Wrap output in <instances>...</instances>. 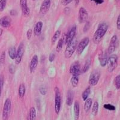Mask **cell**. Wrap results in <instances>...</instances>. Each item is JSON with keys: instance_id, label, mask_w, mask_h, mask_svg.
<instances>
[{"instance_id": "cell-47", "label": "cell", "mask_w": 120, "mask_h": 120, "mask_svg": "<svg viewBox=\"0 0 120 120\" xmlns=\"http://www.w3.org/2000/svg\"><path fill=\"white\" fill-rule=\"evenodd\" d=\"M33 1H36V0H33Z\"/></svg>"}, {"instance_id": "cell-9", "label": "cell", "mask_w": 120, "mask_h": 120, "mask_svg": "<svg viewBox=\"0 0 120 120\" xmlns=\"http://www.w3.org/2000/svg\"><path fill=\"white\" fill-rule=\"evenodd\" d=\"M100 78V73L98 71H94L91 73L89 78V83L91 86H95L98 83Z\"/></svg>"}, {"instance_id": "cell-13", "label": "cell", "mask_w": 120, "mask_h": 120, "mask_svg": "<svg viewBox=\"0 0 120 120\" xmlns=\"http://www.w3.org/2000/svg\"><path fill=\"white\" fill-rule=\"evenodd\" d=\"M76 26H73L71 28V30H70L68 34L66 35V44L68 45V44L70 43L75 38V36L76 35Z\"/></svg>"}, {"instance_id": "cell-12", "label": "cell", "mask_w": 120, "mask_h": 120, "mask_svg": "<svg viewBox=\"0 0 120 120\" xmlns=\"http://www.w3.org/2000/svg\"><path fill=\"white\" fill-rule=\"evenodd\" d=\"M51 0H44L40 6V13L41 15H45L49 10L51 7Z\"/></svg>"}, {"instance_id": "cell-5", "label": "cell", "mask_w": 120, "mask_h": 120, "mask_svg": "<svg viewBox=\"0 0 120 120\" xmlns=\"http://www.w3.org/2000/svg\"><path fill=\"white\" fill-rule=\"evenodd\" d=\"M55 111L56 114L60 113L61 109V97L58 88L56 87L55 88Z\"/></svg>"}, {"instance_id": "cell-45", "label": "cell", "mask_w": 120, "mask_h": 120, "mask_svg": "<svg viewBox=\"0 0 120 120\" xmlns=\"http://www.w3.org/2000/svg\"><path fill=\"white\" fill-rule=\"evenodd\" d=\"M3 30H2L1 28H0V37H1V35L3 34Z\"/></svg>"}, {"instance_id": "cell-17", "label": "cell", "mask_w": 120, "mask_h": 120, "mask_svg": "<svg viewBox=\"0 0 120 120\" xmlns=\"http://www.w3.org/2000/svg\"><path fill=\"white\" fill-rule=\"evenodd\" d=\"M108 53L106 52H102L98 56V60L100 61V64L101 67H105L107 64L108 62Z\"/></svg>"}, {"instance_id": "cell-6", "label": "cell", "mask_w": 120, "mask_h": 120, "mask_svg": "<svg viewBox=\"0 0 120 120\" xmlns=\"http://www.w3.org/2000/svg\"><path fill=\"white\" fill-rule=\"evenodd\" d=\"M23 53H24V45H23V43H21L18 48L16 55V58H15V63L16 65H18L21 63Z\"/></svg>"}, {"instance_id": "cell-30", "label": "cell", "mask_w": 120, "mask_h": 120, "mask_svg": "<svg viewBox=\"0 0 120 120\" xmlns=\"http://www.w3.org/2000/svg\"><path fill=\"white\" fill-rule=\"evenodd\" d=\"M91 60H87L85 63V65L83 66V70H82V72L83 73H86V71L88 70V69L90 68V66H91Z\"/></svg>"}, {"instance_id": "cell-38", "label": "cell", "mask_w": 120, "mask_h": 120, "mask_svg": "<svg viewBox=\"0 0 120 120\" xmlns=\"http://www.w3.org/2000/svg\"><path fill=\"white\" fill-rule=\"evenodd\" d=\"M39 91H40V94H42V95H43V96L46 94V92H47L46 89L45 88V87H43V86H42V87L40 88L39 90Z\"/></svg>"}, {"instance_id": "cell-10", "label": "cell", "mask_w": 120, "mask_h": 120, "mask_svg": "<svg viewBox=\"0 0 120 120\" xmlns=\"http://www.w3.org/2000/svg\"><path fill=\"white\" fill-rule=\"evenodd\" d=\"M88 17L86 10L83 7H81L79 10V14H78V20L79 23H83L86 22Z\"/></svg>"}, {"instance_id": "cell-11", "label": "cell", "mask_w": 120, "mask_h": 120, "mask_svg": "<svg viewBox=\"0 0 120 120\" xmlns=\"http://www.w3.org/2000/svg\"><path fill=\"white\" fill-rule=\"evenodd\" d=\"M118 41V37L116 35H113L111 39V41L109 43V48L108 49V53L112 54L115 51L116 47V44Z\"/></svg>"}, {"instance_id": "cell-31", "label": "cell", "mask_w": 120, "mask_h": 120, "mask_svg": "<svg viewBox=\"0 0 120 120\" xmlns=\"http://www.w3.org/2000/svg\"><path fill=\"white\" fill-rule=\"evenodd\" d=\"M114 84L117 90H119L120 88V75H118L117 76H116V78H115Z\"/></svg>"}, {"instance_id": "cell-46", "label": "cell", "mask_w": 120, "mask_h": 120, "mask_svg": "<svg viewBox=\"0 0 120 120\" xmlns=\"http://www.w3.org/2000/svg\"><path fill=\"white\" fill-rule=\"evenodd\" d=\"M79 1H80V0H75V3H76V5H78V3H79Z\"/></svg>"}, {"instance_id": "cell-44", "label": "cell", "mask_w": 120, "mask_h": 120, "mask_svg": "<svg viewBox=\"0 0 120 120\" xmlns=\"http://www.w3.org/2000/svg\"><path fill=\"white\" fill-rule=\"evenodd\" d=\"M17 12L15 10H11V11H10V15H11V16H15Z\"/></svg>"}, {"instance_id": "cell-36", "label": "cell", "mask_w": 120, "mask_h": 120, "mask_svg": "<svg viewBox=\"0 0 120 120\" xmlns=\"http://www.w3.org/2000/svg\"><path fill=\"white\" fill-rule=\"evenodd\" d=\"M72 1L73 0H62L61 3L63 6H66L67 5H68V4H69L70 3H71L72 2Z\"/></svg>"}, {"instance_id": "cell-48", "label": "cell", "mask_w": 120, "mask_h": 120, "mask_svg": "<svg viewBox=\"0 0 120 120\" xmlns=\"http://www.w3.org/2000/svg\"><path fill=\"white\" fill-rule=\"evenodd\" d=\"M0 64H1V62H0Z\"/></svg>"}, {"instance_id": "cell-40", "label": "cell", "mask_w": 120, "mask_h": 120, "mask_svg": "<svg viewBox=\"0 0 120 120\" xmlns=\"http://www.w3.org/2000/svg\"><path fill=\"white\" fill-rule=\"evenodd\" d=\"M55 58V55L54 53H50V55H49V61L50 62L53 61Z\"/></svg>"}, {"instance_id": "cell-1", "label": "cell", "mask_w": 120, "mask_h": 120, "mask_svg": "<svg viewBox=\"0 0 120 120\" xmlns=\"http://www.w3.org/2000/svg\"><path fill=\"white\" fill-rule=\"evenodd\" d=\"M108 29V25L105 22L101 23L98 25V28L96 30V33H94V36H93V41L95 44H98L105 34L106 33Z\"/></svg>"}, {"instance_id": "cell-29", "label": "cell", "mask_w": 120, "mask_h": 120, "mask_svg": "<svg viewBox=\"0 0 120 120\" xmlns=\"http://www.w3.org/2000/svg\"><path fill=\"white\" fill-rule=\"evenodd\" d=\"M60 35H61V31L60 30H57L55 34H53V37L52 38V43H55L56 42V41L58 39V38L60 37Z\"/></svg>"}, {"instance_id": "cell-42", "label": "cell", "mask_w": 120, "mask_h": 120, "mask_svg": "<svg viewBox=\"0 0 120 120\" xmlns=\"http://www.w3.org/2000/svg\"><path fill=\"white\" fill-rule=\"evenodd\" d=\"M116 27L118 30H120V14L119 15L117 18V21H116Z\"/></svg>"}, {"instance_id": "cell-34", "label": "cell", "mask_w": 120, "mask_h": 120, "mask_svg": "<svg viewBox=\"0 0 120 120\" xmlns=\"http://www.w3.org/2000/svg\"><path fill=\"white\" fill-rule=\"evenodd\" d=\"M3 85H4V78L3 76H1L0 77V97L1 96L2 89L3 88Z\"/></svg>"}, {"instance_id": "cell-2", "label": "cell", "mask_w": 120, "mask_h": 120, "mask_svg": "<svg viewBox=\"0 0 120 120\" xmlns=\"http://www.w3.org/2000/svg\"><path fill=\"white\" fill-rule=\"evenodd\" d=\"M77 46H78V41L76 39L74 38L70 43L68 44L66 51L64 52V55L66 58H70L73 55L76 49Z\"/></svg>"}, {"instance_id": "cell-33", "label": "cell", "mask_w": 120, "mask_h": 120, "mask_svg": "<svg viewBox=\"0 0 120 120\" xmlns=\"http://www.w3.org/2000/svg\"><path fill=\"white\" fill-rule=\"evenodd\" d=\"M103 107L105 109L109 110V111H115V107L111 104H105L104 105Z\"/></svg>"}, {"instance_id": "cell-14", "label": "cell", "mask_w": 120, "mask_h": 120, "mask_svg": "<svg viewBox=\"0 0 120 120\" xmlns=\"http://www.w3.org/2000/svg\"><path fill=\"white\" fill-rule=\"evenodd\" d=\"M38 64V56L37 55H34L32 58L30 64V71L31 73H33L37 67Z\"/></svg>"}, {"instance_id": "cell-25", "label": "cell", "mask_w": 120, "mask_h": 120, "mask_svg": "<svg viewBox=\"0 0 120 120\" xmlns=\"http://www.w3.org/2000/svg\"><path fill=\"white\" fill-rule=\"evenodd\" d=\"M90 92H91V88H90V86H88V87L86 88V89H85V90L82 93V98H83V101H85V100L88 98V96L90 94Z\"/></svg>"}, {"instance_id": "cell-39", "label": "cell", "mask_w": 120, "mask_h": 120, "mask_svg": "<svg viewBox=\"0 0 120 120\" xmlns=\"http://www.w3.org/2000/svg\"><path fill=\"white\" fill-rule=\"evenodd\" d=\"M5 58H6V53H5V52H3L1 55V58H0V62L2 63H4L5 61Z\"/></svg>"}, {"instance_id": "cell-23", "label": "cell", "mask_w": 120, "mask_h": 120, "mask_svg": "<svg viewBox=\"0 0 120 120\" xmlns=\"http://www.w3.org/2000/svg\"><path fill=\"white\" fill-rule=\"evenodd\" d=\"M25 85L23 83H21L20 85H19V90H18V94H19V96L20 98H23L25 96Z\"/></svg>"}, {"instance_id": "cell-22", "label": "cell", "mask_w": 120, "mask_h": 120, "mask_svg": "<svg viewBox=\"0 0 120 120\" xmlns=\"http://www.w3.org/2000/svg\"><path fill=\"white\" fill-rule=\"evenodd\" d=\"M17 50L15 46H11L8 49V55L11 60H14L16 58Z\"/></svg>"}, {"instance_id": "cell-28", "label": "cell", "mask_w": 120, "mask_h": 120, "mask_svg": "<svg viewBox=\"0 0 120 120\" xmlns=\"http://www.w3.org/2000/svg\"><path fill=\"white\" fill-rule=\"evenodd\" d=\"M98 103L97 101H95L93 104V108H92V113L94 115H96L98 113Z\"/></svg>"}, {"instance_id": "cell-27", "label": "cell", "mask_w": 120, "mask_h": 120, "mask_svg": "<svg viewBox=\"0 0 120 120\" xmlns=\"http://www.w3.org/2000/svg\"><path fill=\"white\" fill-rule=\"evenodd\" d=\"M64 44V40H63V38H60V40H59L58 42V44H57V46H56V51L57 52H60V51H61L62 48H63V45Z\"/></svg>"}, {"instance_id": "cell-4", "label": "cell", "mask_w": 120, "mask_h": 120, "mask_svg": "<svg viewBox=\"0 0 120 120\" xmlns=\"http://www.w3.org/2000/svg\"><path fill=\"white\" fill-rule=\"evenodd\" d=\"M11 100L10 98H7L4 102V107H3V115H2L3 120H8V118H9L10 115V112H11Z\"/></svg>"}, {"instance_id": "cell-41", "label": "cell", "mask_w": 120, "mask_h": 120, "mask_svg": "<svg viewBox=\"0 0 120 120\" xmlns=\"http://www.w3.org/2000/svg\"><path fill=\"white\" fill-rule=\"evenodd\" d=\"M89 28H90V23L89 22H86L83 28V32H86L89 30Z\"/></svg>"}, {"instance_id": "cell-20", "label": "cell", "mask_w": 120, "mask_h": 120, "mask_svg": "<svg viewBox=\"0 0 120 120\" xmlns=\"http://www.w3.org/2000/svg\"><path fill=\"white\" fill-rule=\"evenodd\" d=\"M73 101V92L71 90H68L67 93L66 103L67 106H71Z\"/></svg>"}, {"instance_id": "cell-7", "label": "cell", "mask_w": 120, "mask_h": 120, "mask_svg": "<svg viewBox=\"0 0 120 120\" xmlns=\"http://www.w3.org/2000/svg\"><path fill=\"white\" fill-rule=\"evenodd\" d=\"M89 42H90V39L88 37H85V38H83L80 41V43L78 44L76 48L77 53H78V55H81L83 52V50L86 48V47L89 44Z\"/></svg>"}, {"instance_id": "cell-26", "label": "cell", "mask_w": 120, "mask_h": 120, "mask_svg": "<svg viewBox=\"0 0 120 120\" xmlns=\"http://www.w3.org/2000/svg\"><path fill=\"white\" fill-rule=\"evenodd\" d=\"M78 82H79V76H72L71 79V83L73 87H76L78 86Z\"/></svg>"}, {"instance_id": "cell-24", "label": "cell", "mask_w": 120, "mask_h": 120, "mask_svg": "<svg viewBox=\"0 0 120 120\" xmlns=\"http://www.w3.org/2000/svg\"><path fill=\"white\" fill-rule=\"evenodd\" d=\"M36 110L34 107L30 108V120H36Z\"/></svg>"}, {"instance_id": "cell-21", "label": "cell", "mask_w": 120, "mask_h": 120, "mask_svg": "<svg viewBox=\"0 0 120 120\" xmlns=\"http://www.w3.org/2000/svg\"><path fill=\"white\" fill-rule=\"evenodd\" d=\"M92 105V100L91 98H88L87 99L85 100V102L84 105V111L86 113L90 111V109H91V107Z\"/></svg>"}, {"instance_id": "cell-35", "label": "cell", "mask_w": 120, "mask_h": 120, "mask_svg": "<svg viewBox=\"0 0 120 120\" xmlns=\"http://www.w3.org/2000/svg\"><path fill=\"white\" fill-rule=\"evenodd\" d=\"M32 34H33V30L31 29H29L26 32V37L28 40L31 39L32 37Z\"/></svg>"}, {"instance_id": "cell-18", "label": "cell", "mask_w": 120, "mask_h": 120, "mask_svg": "<svg viewBox=\"0 0 120 120\" xmlns=\"http://www.w3.org/2000/svg\"><path fill=\"white\" fill-rule=\"evenodd\" d=\"M43 28V22L41 21H38L37 22L34 29V34L35 36H38L41 33V30Z\"/></svg>"}, {"instance_id": "cell-43", "label": "cell", "mask_w": 120, "mask_h": 120, "mask_svg": "<svg viewBox=\"0 0 120 120\" xmlns=\"http://www.w3.org/2000/svg\"><path fill=\"white\" fill-rule=\"evenodd\" d=\"M91 1H94L97 4H101L104 3V0H91Z\"/></svg>"}, {"instance_id": "cell-15", "label": "cell", "mask_w": 120, "mask_h": 120, "mask_svg": "<svg viewBox=\"0 0 120 120\" xmlns=\"http://www.w3.org/2000/svg\"><path fill=\"white\" fill-rule=\"evenodd\" d=\"M20 6L23 15L28 16L30 15V8L27 6V0H20Z\"/></svg>"}, {"instance_id": "cell-19", "label": "cell", "mask_w": 120, "mask_h": 120, "mask_svg": "<svg viewBox=\"0 0 120 120\" xmlns=\"http://www.w3.org/2000/svg\"><path fill=\"white\" fill-rule=\"evenodd\" d=\"M74 116H75V120H78L79 117V112H80V107L78 101H75L74 104Z\"/></svg>"}, {"instance_id": "cell-8", "label": "cell", "mask_w": 120, "mask_h": 120, "mask_svg": "<svg viewBox=\"0 0 120 120\" xmlns=\"http://www.w3.org/2000/svg\"><path fill=\"white\" fill-rule=\"evenodd\" d=\"M70 73L72 76H79L81 74V65L79 62L76 61L73 63L70 67Z\"/></svg>"}, {"instance_id": "cell-3", "label": "cell", "mask_w": 120, "mask_h": 120, "mask_svg": "<svg viewBox=\"0 0 120 120\" xmlns=\"http://www.w3.org/2000/svg\"><path fill=\"white\" fill-rule=\"evenodd\" d=\"M108 70L109 72H112L116 68L118 65V56L116 55H111L108 59L107 62Z\"/></svg>"}, {"instance_id": "cell-16", "label": "cell", "mask_w": 120, "mask_h": 120, "mask_svg": "<svg viewBox=\"0 0 120 120\" xmlns=\"http://www.w3.org/2000/svg\"><path fill=\"white\" fill-rule=\"evenodd\" d=\"M11 19L9 16H4L0 19V25L4 28H8L11 25Z\"/></svg>"}, {"instance_id": "cell-37", "label": "cell", "mask_w": 120, "mask_h": 120, "mask_svg": "<svg viewBox=\"0 0 120 120\" xmlns=\"http://www.w3.org/2000/svg\"><path fill=\"white\" fill-rule=\"evenodd\" d=\"M8 70H9V72L10 74H13L15 73V67L13 65H10L8 67Z\"/></svg>"}, {"instance_id": "cell-32", "label": "cell", "mask_w": 120, "mask_h": 120, "mask_svg": "<svg viewBox=\"0 0 120 120\" xmlns=\"http://www.w3.org/2000/svg\"><path fill=\"white\" fill-rule=\"evenodd\" d=\"M7 4L6 0H0V12H1L5 9Z\"/></svg>"}]
</instances>
